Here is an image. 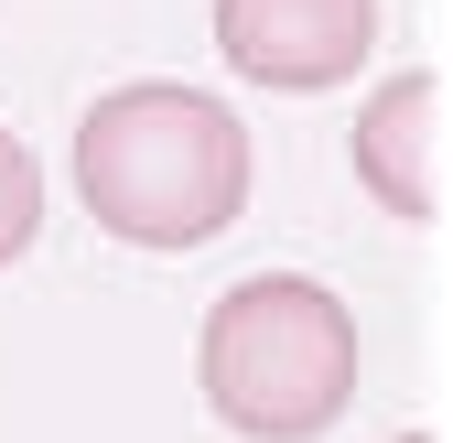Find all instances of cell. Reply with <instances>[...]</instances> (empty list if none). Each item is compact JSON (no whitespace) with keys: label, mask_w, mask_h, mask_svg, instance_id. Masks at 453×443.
I'll list each match as a JSON object with an SVG mask.
<instances>
[{"label":"cell","mask_w":453,"mask_h":443,"mask_svg":"<svg viewBox=\"0 0 453 443\" xmlns=\"http://www.w3.org/2000/svg\"><path fill=\"white\" fill-rule=\"evenodd\" d=\"M76 206L130 249H205L249 206V130L205 87H108L76 120Z\"/></svg>","instance_id":"6da1fadb"},{"label":"cell","mask_w":453,"mask_h":443,"mask_svg":"<svg viewBox=\"0 0 453 443\" xmlns=\"http://www.w3.org/2000/svg\"><path fill=\"white\" fill-rule=\"evenodd\" d=\"M195 390L249 443H313L357 400V314L313 270H249L195 336Z\"/></svg>","instance_id":"7a4b0ae2"},{"label":"cell","mask_w":453,"mask_h":443,"mask_svg":"<svg viewBox=\"0 0 453 443\" xmlns=\"http://www.w3.org/2000/svg\"><path fill=\"white\" fill-rule=\"evenodd\" d=\"M216 54L280 97L346 87L378 54V0H216Z\"/></svg>","instance_id":"3957f363"},{"label":"cell","mask_w":453,"mask_h":443,"mask_svg":"<svg viewBox=\"0 0 453 443\" xmlns=\"http://www.w3.org/2000/svg\"><path fill=\"white\" fill-rule=\"evenodd\" d=\"M432 97H442V87H432L421 66H400V76L357 108V130H346L357 184L400 216V228H421V216H432Z\"/></svg>","instance_id":"277c9868"},{"label":"cell","mask_w":453,"mask_h":443,"mask_svg":"<svg viewBox=\"0 0 453 443\" xmlns=\"http://www.w3.org/2000/svg\"><path fill=\"white\" fill-rule=\"evenodd\" d=\"M33 228H43V162H33L12 130H0V270L33 249Z\"/></svg>","instance_id":"5b68a950"},{"label":"cell","mask_w":453,"mask_h":443,"mask_svg":"<svg viewBox=\"0 0 453 443\" xmlns=\"http://www.w3.org/2000/svg\"><path fill=\"white\" fill-rule=\"evenodd\" d=\"M388 443H432V432H388Z\"/></svg>","instance_id":"8992f818"}]
</instances>
